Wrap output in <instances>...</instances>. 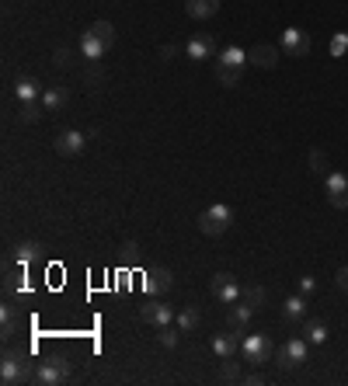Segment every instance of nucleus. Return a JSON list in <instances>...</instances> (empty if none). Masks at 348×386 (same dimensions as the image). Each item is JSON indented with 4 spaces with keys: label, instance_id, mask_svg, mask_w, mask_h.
Here are the masks:
<instances>
[{
    "label": "nucleus",
    "instance_id": "obj_16",
    "mask_svg": "<svg viewBox=\"0 0 348 386\" xmlns=\"http://www.w3.org/2000/svg\"><path fill=\"white\" fill-rule=\"evenodd\" d=\"M171 285H174V275H171V268H154V271H147V292L150 296H164V292H171Z\"/></svg>",
    "mask_w": 348,
    "mask_h": 386
},
{
    "label": "nucleus",
    "instance_id": "obj_2",
    "mask_svg": "<svg viewBox=\"0 0 348 386\" xmlns=\"http://www.w3.org/2000/svg\"><path fill=\"white\" fill-rule=\"evenodd\" d=\"M230 223H233V209H230L226 202H216V205H209V209L199 216V230H202L206 237H223V233L230 230Z\"/></svg>",
    "mask_w": 348,
    "mask_h": 386
},
{
    "label": "nucleus",
    "instance_id": "obj_19",
    "mask_svg": "<svg viewBox=\"0 0 348 386\" xmlns=\"http://www.w3.org/2000/svg\"><path fill=\"white\" fill-rule=\"evenodd\" d=\"M282 317H285L289 324H303V320H306V299H303V292H299V296H289V299L282 303Z\"/></svg>",
    "mask_w": 348,
    "mask_h": 386
},
{
    "label": "nucleus",
    "instance_id": "obj_35",
    "mask_svg": "<svg viewBox=\"0 0 348 386\" xmlns=\"http://www.w3.org/2000/svg\"><path fill=\"white\" fill-rule=\"evenodd\" d=\"M70 56H74V53H70L67 46H63V49H56V67H70Z\"/></svg>",
    "mask_w": 348,
    "mask_h": 386
},
{
    "label": "nucleus",
    "instance_id": "obj_26",
    "mask_svg": "<svg viewBox=\"0 0 348 386\" xmlns=\"http://www.w3.org/2000/svg\"><path fill=\"white\" fill-rule=\"evenodd\" d=\"M91 32H94V35H98L108 49L115 46V25H112V22H94V25H91Z\"/></svg>",
    "mask_w": 348,
    "mask_h": 386
},
{
    "label": "nucleus",
    "instance_id": "obj_9",
    "mask_svg": "<svg viewBox=\"0 0 348 386\" xmlns=\"http://www.w3.org/2000/svg\"><path fill=\"white\" fill-rule=\"evenodd\" d=\"M53 146H56L60 157H81L84 146H88V136H84L81 129H67V133H60V136L53 140Z\"/></svg>",
    "mask_w": 348,
    "mask_h": 386
},
{
    "label": "nucleus",
    "instance_id": "obj_6",
    "mask_svg": "<svg viewBox=\"0 0 348 386\" xmlns=\"http://www.w3.org/2000/svg\"><path fill=\"white\" fill-rule=\"evenodd\" d=\"M240 351H244V358H247L251 365H268V362H272V341H268L265 334H247V337L240 341Z\"/></svg>",
    "mask_w": 348,
    "mask_h": 386
},
{
    "label": "nucleus",
    "instance_id": "obj_1",
    "mask_svg": "<svg viewBox=\"0 0 348 386\" xmlns=\"http://www.w3.org/2000/svg\"><path fill=\"white\" fill-rule=\"evenodd\" d=\"M28 379H35V365H32L28 351L8 348L4 362H0V383H4V386H18V383H28Z\"/></svg>",
    "mask_w": 348,
    "mask_h": 386
},
{
    "label": "nucleus",
    "instance_id": "obj_37",
    "mask_svg": "<svg viewBox=\"0 0 348 386\" xmlns=\"http://www.w3.org/2000/svg\"><path fill=\"white\" fill-rule=\"evenodd\" d=\"M334 282H338V289H345V292H348V268H338Z\"/></svg>",
    "mask_w": 348,
    "mask_h": 386
},
{
    "label": "nucleus",
    "instance_id": "obj_31",
    "mask_svg": "<svg viewBox=\"0 0 348 386\" xmlns=\"http://www.w3.org/2000/svg\"><path fill=\"white\" fill-rule=\"evenodd\" d=\"M105 77H108V74H105L101 60H98V63H91V67L84 70V81H88V84H105Z\"/></svg>",
    "mask_w": 348,
    "mask_h": 386
},
{
    "label": "nucleus",
    "instance_id": "obj_21",
    "mask_svg": "<svg viewBox=\"0 0 348 386\" xmlns=\"http://www.w3.org/2000/svg\"><path fill=\"white\" fill-rule=\"evenodd\" d=\"M67 101H70V91H67V87H46V91H42V108H46V112H60Z\"/></svg>",
    "mask_w": 348,
    "mask_h": 386
},
{
    "label": "nucleus",
    "instance_id": "obj_10",
    "mask_svg": "<svg viewBox=\"0 0 348 386\" xmlns=\"http://www.w3.org/2000/svg\"><path fill=\"white\" fill-rule=\"evenodd\" d=\"M240 341H244V330H223V334H213V355L216 358H233L240 351Z\"/></svg>",
    "mask_w": 348,
    "mask_h": 386
},
{
    "label": "nucleus",
    "instance_id": "obj_38",
    "mask_svg": "<svg viewBox=\"0 0 348 386\" xmlns=\"http://www.w3.org/2000/svg\"><path fill=\"white\" fill-rule=\"evenodd\" d=\"M240 383H244V386H258V383H261V376H258V372H251V376H244Z\"/></svg>",
    "mask_w": 348,
    "mask_h": 386
},
{
    "label": "nucleus",
    "instance_id": "obj_17",
    "mask_svg": "<svg viewBox=\"0 0 348 386\" xmlns=\"http://www.w3.org/2000/svg\"><path fill=\"white\" fill-rule=\"evenodd\" d=\"M247 60H251L254 67H261V70H272V67L279 63V49L268 46V42H258V46L247 53Z\"/></svg>",
    "mask_w": 348,
    "mask_h": 386
},
{
    "label": "nucleus",
    "instance_id": "obj_29",
    "mask_svg": "<svg viewBox=\"0 0 348 386\" xmlns=\"http://www.w3.org/2000/svg\"><path fill=\"white\" fill-rule=\"evenodd\" d=\"M237 379H244V376H240V365H237V362H230V358H223L219 383H237Z\"/></svg>",
    "mask_w": 348,
    "mask_h": 386
},
{
    "label": "nucleus",
    "instance_id": "obj_32",
    "mask_svg": "<svg viewBox=\"0 0 348 386\" xmlns=\"http://www.w3.org/2000/svg\"><path fill=\"white\" fill-rule=\"evenodd\" d=\"M310 171L313 174H327V153L324 150H310Z\"/></svg>",
    "mask_w": 348,
    "mask_h": 386
},
{
    "label": "nucleus",
    "instance_id": "obj_33",
    "mask_svg": "<svg viewBox=\"0 0 348 386\" xmlns=\"http://www.w3.org/2000/svg\"><path fill=\"white\" fill-rule=\"evenodd\" d=\"M15 327H18V313L15 306H4V334H15Z\"/></svg>",
    "mask_w": 348,
    "mask_h": 386
},
{
    "label": "nucleus",
    "instance_id": "obj_14",
    "mask_svg": "<svg viewBox=\"0 0 348 386\" xmlns=\"http://www.w3.org/2000/svg\"><path fill=\"white\" fill-rule=\"evenodd\" d=\"M15 98H18L22 105H25V101H42V84H39L35 77L25 74V77L15 81Z\"/></svg>",
    "mask_w": 348,
    "mask_h": 386
},
{
    "label": "nucleus",
    "instance_id": "obj_24",
    "mask_svg": "<svg viewBox=\"0 0 348 386\" xmlns=\"http://www.w3.org/2000/svg\"><path fill=\"white\" fill-rule=\"evenodd\" d=\"M216 63H226V67H240V70H244V63H251V60H247V53H244L240 46H226V49L216 56Z\"/></svg>",
    "mask_w": 348,
    "mask_h": 386
},
{
    "label": "nucleus",
    "instance_id": "obj_3",
    "mask_svg": "<svg viewBox=\"0 0 348 386\" xmlns=\"http://www.w3.org/2000/svg\"><path fill=\"white\" fill-rule=\"evenodd\" d=\"M70 379V358L56 355V358H46V362H35V383L42 386H60Z\"/></svg>",
    "mask_w": 348,
    "mask_h": 386
},
{
    "label": "nucleus",
    "instance_id": "obj_30",
    "mask_svg": "<svg viewBox=\"0 0 348 386\" xmlns=\"http://www.w3.org/2000/svg\"><path fill=\"white\" fill-rule=\"evenodd\" d=\"M178 334H181V327H160V334H157V341H160V348H174L178 344Z\"/></svg>",
    "mask_w": 348,
    "mask_h": 386
},
{
    "label": "nucleus",
    "instance_id": "obj_4",
    "mask_svg": "<svg viewBox=\"0 0 348 386\" xmlns=\"http://www.w3.org/2000/svg\"><path fill=\"white\" fill-rule=\"evenodd\" d=\"M306 355H310V341H306V337H289V341L275 351V362H279V369H296V365L306 362Z\"/></svg>",
    "mask_w": 348,
    "mask_h": 386
},
{
    "label": "nucleus",
    "instance_id": "obj_28",
    "mask_svg": "<svg viewBox=\"0 0 348 386\" xmlns=\"http://www.w3.org/2000/svg\"><path fill=\"white\" fill-rule=\"evenodd\" d=\"M240 299L247 303V306H265V289L261 285H244V292H240Z\"/></svg>",
    "mask_w": 348,
    "mask_h": 386
},
{
    "label": "nucleus",
    "instance_id": "obj_13",
    "mask_svg": "<svg viewBox=\"0 0 348 386\" xmlns=\"http://www.w3.org/2000/svg\"><path fill=\"white\" fill-rule=\"evenodd\" d=\"M105 53H108V46H105V42H101V39H98V35L88 28V32L81 35V56H84L88 63H98Z\"/></svg>",
    "mask_w": 348,
    "mask_h": 386
},
{
    "label": "nucleus",
    "instance_id": "obj_20",
    "mask_svg": "<svg viewBox=\"0 0 348 386\" xmlns=\"http://www.w3.org/2000/svg\"><path fill=\"white\" fill-rule=\"evenodd\" d=\"M251 320H254V306H247V303H244V306H240V303H233V306H230L226 324H230L233 330H247V324H251Z\"/></svg>",
    "mask_w": 348,
    "mask_h": 386
},
{
    "label": "nucleus",
    "instance_id": "obj_34",
    "mask_svg": "<svg viewBox=\"0 0 348 386\" xmlns=\"http://www.w3.org/2000/svg\"><path fill=\"white\" fill-rule=\"evenodd\" d=\"M345 49H348V35L341 32V35L331 39V56H345Z\"/></svg>",
    "mask_w": 348,
    "mask_h": 386
},
{
    "label": "nucleus",
    "instance_id": "obj_25",
    "mask_svg": "<svg viewBox=\"0 0 348 386\" xmlns=\"http://www.w3.org/2000/svg\"><path fill=\"white\" fill-rule=\"evenodd\" d=\"M240 67H226V63H216V81L223 84V87H237L240 84Z\"/></svg>",
    "mask_w": 348,
    "mask_h": 386
},
{
    "label": "nucleus",
    "instance_id": "obj_36",
    "mask_svg": "<svg viewBox=\"0 0 348 386\" xmlns=\"http://www.w3.org/2000/svg\"><path fill=\"white\" fill-rule=\"evenodd\" d=\"M313 289H317V278H313V275H303V278H299V292H313Z\"/></svg>",
    "mask_w": 348,
    "mask_h": 386
},
{
    "label": "nucleus",
    "instance_id": "obj_5",
    "mask_svg": "<svg viewBox=\"0 0 348 386\" xmlns=\"http://www.w3.org/2000/svg\"><path fill=\"white\" fill-rule=\"evenodd\" d=\"M209 289H213V296L223 303V306H233V303H240V282L230 275V271H216L213 275V282H209Z\"/></svg>",
    "mask_w": 348,
    "mask_h": 386
},
{
    "label": "nucleus",
    "instance_id": "obj_27",
    "mask_svg": "<svg viewBox=\"0 0 348 386\" xmlns=\"http://www.w3.org/2000/svg\"><path fill=\"white\" fill-rule=\"evenodd\" d=\"M18 119H22L25 126H35V122L42 119V108H39V101H25V105H22V112H18Z\"/></svg>",
    "mask_w": 348,
    "mask_h": 386
},
{
    "label": "nucleus",
    "instance_id": "obj_11",
    "mask_svg": "<svg viewBox=\"0 0 348 386\" xmlns=\"http://www.w3.org/2000/svg\"><path fill=\"white\" fill-rule=\"evenodd\" d=\"M174 317H178V313H174L167 303H160V299H154V303H147V306H143V320H147V324H154L157 330H160V327H167V324H174Z\"/></svg>",
    "mask_w": 348,
    "mask_h": 386
},
{
    "label": "nucleus",
    "instance_id": "obj_18",
    "mask_svg": "<svg viewBox=\"0 0 348 386\" xmlns=\"http://www.w3.org/2000/svg\"><path fill=\"white\" fill-rule=\"evenodd\" d=\"M185 11H188V18H195V22H209V18H216V11H219V0H185Z\"/></svg>",
    "mask_w": 348,
    "mask_h": 386
},
{
    "label": "nucleus",
    "instance_id": "obj_15",
    "mask_svg": "<svg viewBox=\"0 0 348 386\" xmlns=\"http://www.w3.org/2000/svg\"><path fill=\"white\" fill-rule=\"evenodd\" d=\"M11 258H15L18 268H28L32 261L42 258V244H39V240H22V244H15V254H11Z\"/></svg>",
    "mask_w": 348,
    "mask_h": 386
},
{
    "label": "nucleus",
    "instance_id": "obj_22",
    "mask_svg": "<svg viewBox=\"0 0 348 386\" xmlns=\"http://www.w3.org/2000/svg\"><path fill=\"white\" fill-rule=\"evenodd\" d=\"M174 324L181 327V334H192V330L202 324V313H199V306H185V310L174 317Z\"/></svg>",
    "mask_w": 348,
    "mask_h": 386
},
{
    "label": "nucleus",
    "instance_id": "obj_8",
    "mask_svg": "<svg viewBox=\"0 0 348 386\" xmlns=\"http://www.w3.org/2000/svg\"><path fill=\"white\" fill-rule=\"evenodd\" d=\"M279 49H282L285 56H296V60H303V56H310V35H306L303 28H285V32H282V42H279Z\"/></svg>",
    "mask_w": 348,
    "mask_h": 386
},
{
    "label": "nucleus",
    "instance_id": "obj_23",
    "mask_svg": "<svg viewBox=\"0 0 348 386\" xmlns=\"http://www.w3.org/2000/svg\"><path fill=\"white\" fill-rule=\"evenodd\" d=\"M303 337L310 341V344H324L327 341V324L324 320H303Z\"/></svg>",
    "mask_w": 348,
    "mask_h": 386
},
{
    "label": "nucleus",
    "instance_id": "obj_12",
    "mask_svg": "<svg viewBox=\"0 0 348 386\" xmlns=\"http://www.w3.org/2000/svg\"><path fill=\"white\" fill-rule=\"evenodd\" d=\"M185 56H188V60H195V63H202V60L216 56V42H213L209 35H195V39H188V42H185Z\"/></svg>",
    "mask_w": 348,
    "mask_h": 386
},
{
    "label": "nucleus",
    "instance_id": "obj_7",
    "mask_svg": "<svg viewBox=\"0 0 348 386\" xmlns=\"http://www.w3.org/2000/svg\"><path fill=\"white\" fill-rule=\"evenodd\" d=\"M324 192H327V202H331L334 209H348V174L327 171V174H324Z\"/></svg>",
    "mask_w": 348,
    "mask_h": 386
},
{
    "label": "nucleus",
    "instance_id": "obj_39",
    "mask_svg": "<svg viewBox=\"0 0 348 386\" xmlns=\"http://www.w3.org/2000/svg\"><path fill=\"white\" fill-rule=\"evenodd\" d=\"M174 53H178V46H164V49H160L164 60H174Z\"/></svg>",
    "mask_w": 348,
    "mask_h": 386
}]
</instances>
